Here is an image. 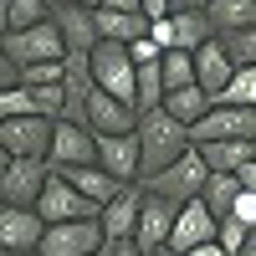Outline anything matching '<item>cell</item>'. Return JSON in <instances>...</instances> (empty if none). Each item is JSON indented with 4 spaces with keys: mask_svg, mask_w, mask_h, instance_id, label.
Returning <instances> with one entry per match:
<instances>
[{
    "mask_svg": "<svg viewBox=\"0 0 256 256\" xmlns=\"http://www.w3.org/2000/svg\"><path fill=\"white\" fill-rule=\"evenodd\" d=\"M41 236H46V220L36 210H16V205H0V251L6 256H26L41 251Z\"/></svg>",
    "mask_w": 256,
    "mask_h": 256,
    "instance_id": "10",
    "label": "cell"
},
{
    "mask_svg": "<svg viewBox=\"0 0 256 256\" xmlns=\"http://www.w3.org/2000/svg\"><path fill=\"white\" fill-rule=\"evenodd\" d=\"M52 20V0H10V31H31Z\"/></svg>",
    "mask_w": 256,
    "mask_h": 256,
    "instance_id": "30",
    "label": "cell"
},
{
    "mask_svg": "<svg viewBox=\"0 0 256 256\" xmlns=\"http://www.w3.org/2000/svg\"><path fill=\"white\" fill-rule=\"evenodd\" d=\"M144 256H180L174 246H159V251H144Z\"/></svg>",
    "mask_w": 256,
    "mask_h": 256,
    "instance_id": "44",
    "label": "cell"
},
{
    "mask_svg": "<svg viewBox=\"0 0 256 256\" xmlns=\"http://www.w3.org/2000/svg\"><path fill=\"white\" fill-rule=\"evenodd\" d=\"M26 256H41V251H26Z\"/></svg>",
    "mask_w": 256,
    "mask_h": 256,
    "instance_id": "47",
    "label": "cell"
},
{
    "mask_svg": "<svg viewBox=\"0 0 256 256\" xmlns=\"http://www.w3.org/2000/svg\"><path fill=\"white\" fill-rule=\"evenodd\" d=\"M174 220H180V205H174V200H159V195H148V190H144V210H138V230H134L138 251H159V246H169Z\"/></svg>",
    "mask_w": 256,
    "mask_h": 256,
    "instance_id": "12",
    "label": "cell"
},
{
    "mask_svg": "<svg viewBox=\"0 0 256 256\" xmlns=\"http://www.w3.org/2000/svg\"><path fill=\"white\" fill-rule=\"evenodd\" d=\"M230 77H236V62L226 56L220 36H216V41H205V46L195 52V88H205L210 102H216V98L226 92V82H230Z\"/></svg>",
    "mask_w": 256,
    "mask_h": 256,
    "instance_id": "18",
    "label": "cell"
},
{
    "mask_svg": "<svg viewBox=\"0 0 256 256\" xmlns=\"http://www.w3.org/2000/svg\"><path fill=\"white\" fill-rule=\"evenodd\" d=\"M174 36H180V52H200L205 41H216V20H210V10H180L174 16Z\"/></svg>",
    "mask_w": 256,
    "mask_h": 256,
    "instance_id": "22",
    "label": "cell"
},
{
    "mask_svg": "<svg viewBox=\"0 0 256 256\" xmlns=\"http://www.w3.org/2000/svg\"><path fill=\"white\" fill-rule=\"evenodd\" d=\"M144 16H148V20H164V16H169V0H144Z\"/></svg>",
    "mask_w": 256,
    "mask_h": 256,
    "instance_id": "39",
    "label": "cell"
},
{
    "mask_svg": "<svg viewBox=\"0 0 256 256\" xmlns=\"http://www.w3.org/2000/svg\"><path fill=\"white\" fill-rule=\"evenodd\" d=\"M0 46H6V56L16 62V67H36V62H67V41H62L56 20H41V26H31V31H10Z\"/></svg>",
    "mask_w": 256,
    "mask_h": 256,
    "instance_id": "5",
    "label": "cell"
},
{
    "mask_svg": "<svg viewBox=\"0 0 256 256\" xmlns=\"http://www.w3.org/2000/svg\"><path fill=\"white\" fill-rule=\"evenodd\" d=\"M148 36L159 41L164 52H180V36H174V16H164V20H154V26H148Z\"/></svg>",
    "mask_w": 256,
    "mask_h": 256,
    "instance_id": "33",
    "label": "cell"
},
{
    "mask_svg": "<svg viewBox=\"0 0 256 256\" xmlns=\"http://www.w3.org/2000/svg\"><path fill=\"white\" fill-rule=\"evenodd\" d=\"M82 123H88L92 134H134V128H138V113L128 108L123 98L92 88V92H88V108H82Z\"/></svg>",
    "mask_w": 256,
    "mask_h": 256,
    "instance_id": "13",
    "label": "cell"
},
{
    "mask_svg": "<svg viewBox=\"0 0 256 256\" xmlns=\"http://www.w3.org/2000/svg\"><path fill=\"white\" fill-rule=\"evenodd\" d=\"M134 138H138V180L159 174V169H169L174 159H184L190 148H195L190 128H184L180 118H169L164 108H154V113H138Z\"/></svg>",
    "mask_w": 256,
    "mask_h": 256,
    "instance_id": "1",
    "label": "cell"
},
{
    "mask_svg": "<svg viewBox=\"0 0 256 256\" xmlns=\"http://www.w3.org/2000/svg\"><path fill=\"white\" fill-rule=\"evenodd\" d=\"M216 108H256V67H236V77L216 98Z\"/></svg>",
    "mask_w": 256,
    "mask_h": 256,
    "instance_id": "27",
    "label": "cell"
},
{
    "mask_svg": "<svg viewBox=\"0 0 256 256\" xmlns=\"http://www.w3.org/2000/svg\"><path fill=\"white\" fill-rule=\"evenodd\" d=\"M220 46H226V56L236 62V67H256V26H246V31H226Z\"/></svg>",
    "mask_w": 256,
    "mask_h": 256,
    "instance_id": "29",
    "label": "cell"
},
{
    "mask_svg": "<svg viewBox=\"0 0 256 256\" xmlns=\"http://www.w3.org/2000/svg\"><path fill=\"white\" fill-rule=\"evenodd\" d=\"M52 6H82V10H98L102 0H52Z\"/></svg>",
    "mask_w": 256,
    "mask_h": 256,
    "instance_id": "43",
    "label": "cell"
},
{
    "mask_svg": "<svg viewBox=\"0 0 256 256\" xmlns=\"http://www.w3.org/2000/svg\"><path fill=\"white\" fill-rule=\"evenodd\" d=\"M205 180H210V169L200 159V148H190L184 159H174L169 169H159V174H148L138 180L148 195H159V200H174V205H190V200H200L205 195Z\"/></svg>",
    "mask_w": 256,
    "mask_h": 256,
    "instance_id": "3",
    "label": "cell"
},
{
    "mask_svg": "<svg viewBox=\"0 0 256 256\" xmlns=\"http://www.w3.org/2000/svg\"><path fill=\"white\" fill-rule=\"evenodd\" d=\"M6 36H10V6L0 0V41H6Z\"/></svg>",
    "mask_w": 256,
    "mask_h": 256,
    "instance_id": "42",
    "label": "cell"
},
{
    "mask_svg": "<svg viewBox=\"0 0 256 256\" xmlns=\"http://www.w3.org/2000/svg\"><path fill=\"white\" fill-rule=\"evenodd\" d=\"M56 118H6L0 123V144L10 159H46L52 154Z\"/></svg>",
    "mask_w": 256,
    "mask_h": 256,
    "instance_id": "8",
    "label": "cell"
},
{
    "mask_svg": "<svg viewBox=\"0 0 256 256\" xmlns=\"http://www.w3.org/2000/svg\"><path fill=\"white\" fill-rule=\"evenodd\" d=\"M159 77H164V98L180 88H195V52H164Z\"/></svg>",
    "mask_w": 256,
    "mask_h": 256,
    "instance_id": "26",
    "label": "cell"
},
{
    "mask_svg": "<svg viewBox=\"0 0 256 256\" xmlns=\"http://www.w3.org/2000/svg\"><path fill=\"white\" fill-rule=\"evenodd\" d=\"M62 41H67V56H92L98 52V10H82V6H56L52 10Z\"/></svg>",
    "mask_w": 256,
    "mask_h": 256,
    "instance_id": "16",
    "label": "cell"
},
{
    "mask_svg": "<svg viewBox=\"0 0 256 256\" xmlns=\"http://www.w3.org/2000/svg\"><path fill=\"white\" fill-rule=\"evenodd\" d=\"M200 200L210 205V216H216V220H226L230 210H236V200H241V180H236V174H210Z\"/></svg>",
    "mask_w": 256,
    "mask_h": 256,
    "instance_id": "25",
    "label": "cell"
},
{
    "mask_svg": "<svg viewBox=\"0 0 256 256\" xmlns=\"http://www.w3.org/2000/svg\"><path fill=\"white\" fill-rule=\"evenodd\" d=\"M98 256H102V251H98Z\"/></svg>",
    "mask_w": 256,
    "mask_h": 256,
    "instance_id": "48",
    "label": "cell"
},
{
    "mask_svg": "<svg viewBox=\"0 0 256 256\" xmlns=\"http://www.w3.org/2000/svg\"><path fill=\"white\" fill-rule=\"evenodd\" d=\"M216 230H220V220L210 216V205H205V200H190V205H180V220H174L169 246H174L180 256H190L195 246H210V241H216Z\"/></svg>",
    "mask_w": 256,
    "mask_h": 256,
    "instance_id": "15",
    "label": "cell"
},
{
    "mask_svg": "<svg viewBox=\"0 0 256 256\" xmlns=\"http://www.w3.org/2000/svg\"><path fill=\"white\" fill-rule=\"evenodd\" d=\"M195 144H220V138H256V108H210L195 128Z\"/></svg>",
    "mask_w": 256,
    "mask_h": 256,
    "instance_id": "11",
    "label": "cell"
},
{
    "mask_svg": "<svg viewBox=\"0 0 256 256\" xmlns=\"http://www.w3.org/2000/svg\"><path fill=\"white\" fill-rule=\"evenodd\" d=\"M128 56H134L138 67H159V62H164V46H159L154 36H144V41H134V46H128Z\"/></svg>",
    "mask_w": 256,
    "mask_h": 256,
    "instance_id": "32",
    "label": "cell"
},
{
    "mask_svg": "<svg viewBox=\"0 0 256 256\" xmlns=\"http://www.w3.org/2000/svg\"><path fill=\"white\" fill-rule=\"evenodd\" d=\"M216 241H220V246H226L230 256H241V251H246V246L256 241V230H251V226H241L236 216H226V220H220V230H216Z\"/></svg>",
    "mask_w": 256,
    "mask_h": 256,
    "instance_id": "31",
    "label": "cell"
},
{
    "mask_svg": "<svg viewBox=\"0 0 256 256\" xmlns=\"http://www.w3.org/2000/svg\"><path fill=\"white\" fill-rule=\"evenodd\" d=\"M52 169H82V164H98V134L88 123H72V118H56V134H52Z\"/></svg>",
    "mask_w": 256,
    "mask_h": 256,
    "instance_id": "7",
    "label": "cell"
},
{
    "mask_svg": "<svg viewBox=\"0 0 256 256\" xmlns=\"http://www.w3.org/2000/svg\"><path fill=\"white\" fill-rule=\"evenodd\" d=\"M210 20H216V31H246L256 26V0H210Z\"/></svg>",
    "mask_w": 256,
    "mask_h": 256,
    "instance_id": "24",
    "label": "cell"
},
{
    "mask_svg": "<svg viewBox=\"0 0 256 256\" xmlns=\"http://www.w3.org/2000/svg\"><path fill=\"white\" fill-rule=\"evenodd\" d=\"M230 216H236L241 226L256 230V195H251V190H241V200H236V210H230Z\"/></svg>",
    "mask_w": 256,
    "mask_h": 256,
    "instance_id": "34",
    "label": "cell"
},
{
    "mask_svg": "<svg viewBox=\"0 0 256 256\" xmlns=\"http://www.w3.org/2000/svg\"><path fill=\"white\" fill-rule=\"evenodd\" d=\"M180 10H210V0H169V16H180Z\"/></svg>",
    "mask_w": 256,
    "mask_h": 256,
    "instance_id": "38",
    "label": "cell"
},
{
    "mask_svg": "<svg viewBox=\"0 0 256 256\" xmlns=\"http://www.w3.org/2000/svg\"><path fill=\"white\" fill-rule=\"evenodd\" d=\"M108 10H123V16H144V0H102Z\"/></svg>",
    "mask_w": 256,
    "mask_h": 256,
    "instance_id": "37",
    "label": "cell"
},
{
    "mask_svg": "<svg viewBox=\"0 0 256 256\" xmlns=\"http://www.w3.org/2000/svg\"><path fill=\"white\" fill-rule=\"evenodd\" d=\"M210 108H216V102H210L205 88H180V92H169V98H164V113H169V118H180L184 128H195Z\"/></svg>",
    "mask_w": 256,
    "mask_h": 256,
    "instance_id": "23",
    "label": "cell"
},
{
    "mask_svg": "<svg viewBox=\"0 0 256 256\" xmlns=\"http://www.w3.org/2000/svg\"><path fill=\"white\" fill-rule=\"evenodd\" d=\"M98 164L113 180L138 184V138L134 134H98Z\"/></svg>",
    "mask_w": 256,
    "mask_h": 256,
    "instance_id": "17",
    "label": "cell"
},
{
    "mask_svg": "<svg viewBox=\"0 0 256 256\" xmlns=\"http://www.w3.org/2000/svg\"><path fill=\"white\" fill-rule=\"evenodd\" d=\"M102 256H144V251H138V241H108Z\"/></svg>",
    "mask_w": 256,
    "mask_h": 256,
    "instance_id": "36",
    "label": "cell"
},
{
    "mask_svg": "<svg viewBox=\"0 0 256 256\" xmlns=\"http://www.w3.org/2000/svg\"><path fill=\"white\" fill-rule=\"evenodd\" d=\"M36 216L46 220V226H72V220H98V216H102V205H92L82 190H72L62 174H52L46 195L36 200Z\"/></svg>",
    "mask_w": 256,
    "mask_h": 256,
    "instance_id": "6",
    "label": "cell"
},
{
    "mask_svg": "<svg viewBox=\"0 0 256 256\" xmlns=\"http://www.w3.org/2000/svg\"><path fill=\"white\" fill-rule=\"evenodd\" d=\"M46 184H52V164L46 159H10L0 169V205L36 210V200L46 195Z\"/></svg>",
    "mask_w": 256,
    "mask_h": 256,
    "instance_id": "4",
    "label": "cell"
},
{
    "mask_svg": "<svg viewBox=\"0 0 256 256\" xmlns=\"http://www.w3.org/2000/svg\"><path fill=\"white\" fill-rule=\"evenodd\" d=\"M108 246L98 220H72V226H46L41 236V256H98Z\"/></svg>",
    "mask_w": 256,
    "mask_h": 256,
    "instance_id": "9",
    "label": "cell"
},
{
    "mask_svg": "<svg viewBox=\"0 0 256 256\" xmlns=\"http://www.w3.org/2000/svg\"><path fill=\"white\" fill-rule=\"evenodd\" d=\"M148 26H154L148 16H123V10H108V6H98V36H102V41L134 46V41H144V36H148Z\"/></svg>",
    "mask_w": 256,
    "mask_h": 256,
    "instance_id": "21",
    "label": "cell"
},
{
    "mask_svg": "<svg viewBox=\"0 0 256 256\" xmlns=\"http://www.w3.org/2000/svg\"><path fill=\"white\" fill-rule=\"evenodd\" d=\"M210 174H241L256 159V138H220V144H195Z\"/></svg>",
    "mask_w": 256,
    "mask_h": 256,
    "instance_id": "19",
    "label": "cell"
},
{
    "mask_svg": "<svg viewBox=\"0 0 256 256\" xmlns=\"http://www.w3.org/2000/svg\"><path fill=\"white\" fill-rule=\"evenodd\" d=\"M241 256H256V241H251V246H246V251H241Z\"/></svg>",
    "mask_w": 256,
    "mask_h": 256,
    "instance_id": "46",
    "label": "cell"
},
{
    "mask_svg": "<svg viewBox=\"0 0 256 256\" xmlns=\"http://www.w3.org/2000/svg\"><path fill=\"white\" fill-rule=\"evenodd\" d=\"M6 164H10V154H6V144H0V169H6Z\"/></svg>",
    "mask_w": 256,
    "mask_h": 256,
    "instance_id": "45",
    "label": "cell"
},
{
    "mask_svg": "<svg viewBox=\"0 0 256 256\" xmlns=\"http://www.w3.org/2000/svg\"><path fill=\"white\" fill-rule=\"evenodd\" d=\"M20 88H67V62H36V67H20Z\"/></svg>",
    "mask_w": 256,
    "mask_h": 256,
    "instance_id": "28",
    "label": "cell"
},
{
    "mask_svg": "<svg viewBox=\"0 0 256 256\" xmlns=\"http://www.w3.org/2000/svg\"><path fill=\"white\" fill-rule=\"evenodd\" d=\"M6 88H20V67L6 56V46H0V92H6Z\"/></svg>",
    "mask_w": 256,
    "mask_h": 256,
    "instance_id": "35",
    "label": "cell"
},
{
    "mask_svg": "<svg viewBox=\"0 0 256 256\" xmlns=\"http://www.w3.org/2000/svg\"><path fill=\"white\" fill-rule=\"evenodd\" d=\"M236 180H241V190H251V195H256V159H251V164L241 169V174H236Z\"/></svg>",
    "mask_w": 256,
    "mask_h": 256,
    "instance_id": "40",
    "label": "cell"
},
{
    "mask_svg": "<svg viewBox=\"0 0 256 256\" xmlns=\"http://www.w3.org/2000/svg\"><path fill=\"white\" fill-rule=\"evenodd\" d=\"M52 174H62L72 190H82V195H88L92 205H108V200L118 195V190H123V180H113L102 164H82V169H52Z\"/></svg>",
    "mask_w": 256,
    "mask_h": 256,
    "instance_id": "20",
    "label": "cell"
},
{
    "mask_svg": "<svg viewBox=\"0 0 256 256\" xmlns=\"http://www.w3.org/2000/svg\"><path fill=\"white\" fill-rule=\"evenodd\" d=\"M190 256H230L220 241H210V246H195V251H190Z\"/></svg>",
    "mask_w": 256,
    "mask_h": 256,
    "instance_id": "41",
    "label": "cell"
},
{
    "mask_svg": "<svg viewBox=\"0 0 256 256\" xmlns=\"http://www.w3.org/2000/svg\"><path fill=\"white\" fill-rule=\"evenodd\" d=\"M138 210H144V184H123L118 195L102 205V216H98L102 236H108V241H134V230H138Z\"/></svg>",
    "mask_w": 256,
    "mask_h": 256,
    "instance_id": "14",
    "label": "cell"
},
{
    "mask_svg": "<svg viewBox=\"0 0 256 256\" xmlns=\"http://www.w3.org/2000/svg\"><path fill=\"white\" fill-rule=\"evenodd\" d=\"M88 72H92V88L123 98L128 108L138 113V62L128 56V46H118V41H98V52L88 56Z\"/></svg>",
    "mask_w": 256,
    "mask_h": 256,
    "instance_id": "2",
    "label": "cell"
}]
</instances>
